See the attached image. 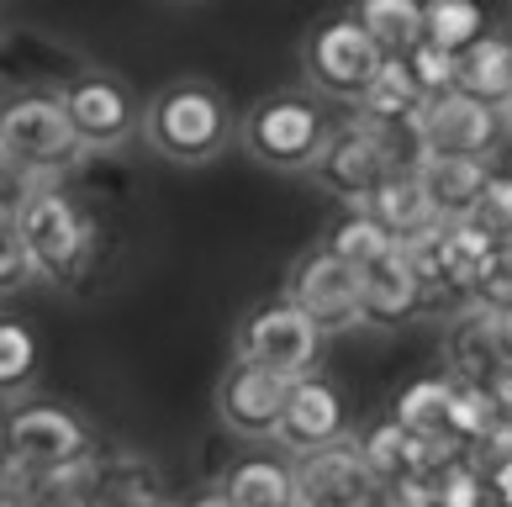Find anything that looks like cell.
<instances>
[{
  "label": "cell",
  "mask_w": 512,
  "mask_h": 507,
  "mask_svg": "<svg viewBox=\"0 0 512 507\" xmlns=\"http://www.w3.org/2000/svg\"><path fill=\"white\" fill-rule=\"evenodd\" d=\"M138 138L169 164L201 169L238 138V117H233V106H227V96L217 85L169 80L148 96L143 117H138Z\"/></svg>",
  "instance_id": "cell-1"
},
{
  "label": "cell",
  "mask_w": 512,
  "mask_h": 507,
  "mask_svg": "<svg viewBox=\"0 0 512 507\" xmlns=\"http://www.w3.org/2000/svg\"><path fill=\"white\" fill-rule=\"evenodd\" d=\"M90 449H96V439H90L80 412L59 402H22L0 423V481L48 486L74 471Z\"/></svg>",
  "instance_id": "cell-2"
},
{
  "label": "cell",
  "mask_w": 512,
  "mask_h": 507,
  "mask_svg": "<svg viewBox=\"0 0 512 507\" xmlns=\"http://www.w3.org/2000/svg\"><path fill=\"white\" fill-rule=\"evenodd\" d=\"M328 111L307 90H275V96L254 101L238 117V143L243 154L264 169L280 175H307V164L317 159L322 138H328Z\"/></svg>",
  "instance_id": "cell-3"
},
{
  "label": "cell",
  "mask_w": 512,
  "mask_h": 507,
  "mask_svg": "<svg viewBox=\"0 0 512 507\" xmlns=\"http://www.w3.org/2000/svg\"><path fill=\"white\" fill-rule=\"evenodd\" d=\"M11 222H16V233H22V243H27L32 265H37V280H59V286H69V280L90 265L96 228L85 222L80 201H74L64 185L48 180Z\"/></svg>",
  "instance_id": "cell-4"
},
{
  "label": "cell",
  "mask_w": 512,
  "mask_h": 507,
  "mask_svg": "<svg viewBox=\"0 0 512 507\" xmlns=\"http://www.w3.org/2000/svg\"><path fill=\"white\" fill-rule=\"evenodd\" d=\"M0 148L22 154L27 164L48 169V175L74 169L85 159V143L74 133L59 90H22V96L0 101Z\"/></svg>",
  "instance_id": "cell-5"
},
{
  "label": "cell",
  "mask_w": 512,
  "mask_h": 507,
  "mask_svg": "<svg viewBox=\"0 0 512 507\" xmlns=\"http://www.w3.org/2000/svg\"><path fill=\"white\" fill-rule=\"evenodd\" d=\"M386 53L370 43V32L349 16H333V22H322L307 48H301V74H307V85L317 90V96L328 101H349L359 106V96L370 90L375 69H381Z\"/></svg>",
  "instance_id": "cell-6"
},
{
  "label": "cell",
  "mask_w": 512,
  "mask_h": 507,
  "mask_svg": "<svg viewBox=\"0 0 512 507\" xmlns=\"http://www.w3.org/2000/svg\"><path fill=\"white\" fill-rule=\"evenodd\" d=\"M322 349H328V333H322L296 302L254 307L238 323V360L264 365V370L286 375V381L312 375L322 365Z\"/></svg>",
  "instance_id": "cell-7"
},
{
  "label": "cell",
  "mask_w": 512,
  "mask_h": 507,
  "mask_svg": "<svg viewBox=\"0 0 512 507\" xmlns=\"http://www.w3.org/2000/svg\"><path fill=\"white\" fill-rule=\"evenodd\" d=\"M391 154H386V143L381 133L354 111V122L344 127H328V138H322L317 148V159L307 164V175L317 180V191H328L333 201H344V206H359L375 185H381L391 175Z\"/></svg>",
  "instance_id": "cell-8"
},
{
  "label": "cell",
  "mask_w": 512,
  "mask_h": 507,
  "mask_svg": "<svg viewBox=\"0 0 512 507\" xmlns=\"http://www.w3.org/2000/svg\"><path fill=\"white\" fill-rule=\"evenodd\" d=\"M296 507H386V481L370 471L365 449L338 439L296 455Z\"/></svg>",
  "instance_id": "cell-9"
},
{
  "label": "cell",
  "mask_w": 512,
  "mask_h": 507,
  "mask_svg": "<svg viewBox=\"0 0 512 507\" xmlns=\"http://www.w3.org/2000/svg\"><path fill=\"white\" fill-rule=\"evenodd\" d=\"M507 127H502V106H486L465 90H444L428 96L423 117H417V143L423 154H470V159H491L502 148Z\"/></svg>",
  "instance_id": "cell-10"
},
{
  "label": "cell",
  "mask_w": 512,
  "mask_h": 507,
  "mask_svg": "<svg viewBox=\"0 0 512 507\" xmlns=\"http://www.w3.org/2000/svg\"><path fill=\"white\" fill-rule=\"evenodd\" d=\"M286 302H296L328 338H333V333L365 328L359 280H354V270L344 265V259L328 249V243H322V249H312V254L291 270V280H286Z\"/></svg>",
  "instance_id": "cell-11"
},
{
  "label": "cell",
  "mask_w": 512,
  "mask_h": 507,
  "mask_svg": "<svg viewBox=\"0 0 512 507\" xmlns=\"http://www.w3.org/2000/svg\"><path fill=\"white\" fill-rule=\"evenodd\" d=\"M59 101H64L80 143H85V154H111V148H122L138 133V117H143V111L132 106L127 85L111 80V74H74V80H64Z\"/></svg>",
  "instance_id": "cell-12"
},
{
  "label": "cell",
  "mask_w": 512,
  "mask_h": 507,
  "mask_svg": "<svg viewBox=\"0 0 512 507\" xmlns=\"http://www.w3.org/2000/svg\"><path fill=\"white\" fill-rule=\"evenodd\" d=\"M286 375L249 365V360H233L227 375L217 381V418L227 434L238 439H275V423H280V402H286Z\"/></svg>",
  "instance_id": "cell-13"
},
{
  "label": "cell",
  "mask_w": 512,
  "mask_h": 507,
  "mask_svg": "<svg viewBox=\"0 0 512 507\" xmlns=\"http://www.w3.org/2000/svg\"><path fill=\"white\" fill-rule=\"evenodd\" d=\"M275 439H280V449H291V455H312V449H322V444L349 439L344 397H338L328 381H317V370L296 375V381L286 386V402H280Z\"/></svg>",
  "instance_id": "cell-14"
},
{
  "label": "cell",
  "mask_w": 512,
  "mask_h": 507,
  "mask_svg": "<svg viewBox=\"0 0 512 507\" xmlns=\"http://www.w3.org/2000/svg\"><path fill=\"white\" fill-rule=\"evenodd\" d=\"M354 280H359L365 328H402V323H412V317L428 307L423 280H417V270L407 265L402 243H391V249H381L370 259V265H359Z\"/></svg>",
  "instance_id": "cell-15"
},
{
  "label": "cell",
  "mask_w": 512,
  "mask_h": 507,
  "mask_svg": "<svg viewBox=\"0 0 512 507\" xmlns=\"http://www.w3.org/2000/svg\"><path fill=\"white\" fill-rule=\"evenodd\" d=\"M74 486L85 492L90 507H154L164 502V481L154 471V460L143 455H111L101 460L96 449L74 465Z\"/></svg>",
  "instance_id": "cell-16"
},
{
  "label": "cell",
  "mask_w": 512,
  "mask_h": 507,
  "mask_svg": "<svg viewBox=\"0 0 512 507\" xmlns=\"http://www.w3.org/2000/svg\"><path fill=\"white\" fill-rule=\"evenodd\" d=\"M417 180L428 191L433 217H476L481 196L491 185V159H470V154H423L417 159Z\"/></svg>",
  "instance_id": "cell-17"
},
{
  "label": "cell",
  "mask_w": 512,
  "mask_h": 507,
  "mask_svg": "<svg viewBox=\"0 0 512 507\" xmlns=\"http://www.w3.org/2000/svg\"><path fill=\"white\" fill-rule=\"evenodd\" d=\"M444 360H449L454 381L486 386L491 375L502 370V360H507V349H502V317L470 302V312L454 317V328L444 338Z\"/></svg>",
  "instance_id": "cell-18"
},
{
  "label": "cell",
  "mask_w": 512,
  "mask_h": 507,
  "mask_svg": "<svg viewBox=\"0 0 512 507\" xmlns=\"http://www.w3.org/2000/svg\"><path fill=\"white\" fill-rule=\"evenodd\" d=\"M359 212L381 222V228H386L396 243L412 238V233H423L428 222H439V217H433V206H428L423 180H417V164H396L391 175L375 185L365 201H359Z\"/></svg>",
  "instance_id": "cell-19"
},
{
  "label": "cell",
  "mask_w": 512,
  "mask_h": 507,
  "mask_svg": "<svg viewBox=\"0 0 512 507\" xmlns=\"http://www.w3.org/2000/svg\"><path fill=\"white\" fill-rule=\"evenodd\" d=\"M428 106V90L412 80L407 59H381V69H375L370 90L359 96V117H370L375 127H417V117H423Z\"/></svg>",
  "instance_id": "cell-20"
},
{
  "label": "cell",
  "mask_w": 512,
  "mask_h": 507,
  "mask_svg": "<svg viewBox=\"0 0 512 507\" xmlns=\"http://www.w3.org/2000/svg\"><path fill=\"white\" fill-rule=\"evenodd\" d=\"M454 90L476 96L486 106H507L512 101V48L502 32H481L460 59H454Z\"/></svg>",
  "instance_id": "cell-21"
},
{
  "label": "cell",
  "mask_w": 512,
  "mask_h": 507,
  "mask_svg": "<svg viewBox=\"0 0 512 507\" xmlns=\"http://www.w3.org/2000/svg\"><path fill=\"white\" fill-rule=\"evenodd\" d=\"M222 492L233 497V507H296V465L249 455L222 476Z\"/></svg>",
  "instance_id": "cell-22"
},
{
  "label": "cell",
  "mask_w": 512,
  "mask_h": 507,
  "mask_svg": "<svg viewBox=\"0 0 512 507\" xmlns=\"http://www.w3.org/2000/svg\"><path fill=\"white\" fill-rule=\"evenodd\" d=\"M354 22L386 59H407L423 43V0H354Z\"/></svg>",
  "instance_id": "cell-23"
},
{
  "label": "cell",
  "mask_w": 512,
  "mask_h": 507,
  "mask_svg": "<svg viewBox=\"0 0 512 507\" xmlns=\"http://www.w3.org/2000/svg\"><path fill=\"white\" fill-rule=\"evenodd\" d=\"M481 32H491L481 0H423V43L465 53Z\"/></svg>",
  "instance_id": "cell-24"
},
{
  "label": "cell",
  "mask_w": 512,
  "mask_h": 507,
  "mask_svg": "<svg viewBox=\"0 0 512 507\" xmlns=\"http://www.w3.org/2000/svg\"><path fill=\"white\" fill-rule=\"evenodd\" d=\"M449 402H454V375H428V381H412L402 397H396L391 418L417 428V434L449 439Z\"/></svg>",
  "instance_id": "cell-25"
},
{
  "label": "cell",
  "mask_w": 512,
  "mask_h": 507,
  "mask_svg": "<svg viewBox=\"0 0 512 507\" xmlns=\"http://www.w3.org/2000/svg\"><path fill=\"white\" fill-rule=\"evenodd\" d=\"M37 365H43V354H37V333L27 323H16V317H0V402L32 391Z\"/></svg>",
  "instance_id": "cell-26"
},
{
  "label": "cell",
  "mask_w": 512,
  "mask_h": 507,
  "mask_svg": "<svg viewBox=\"0 0 512 507\" xmlns=\"http://www.w3.org/2000/svg\"><path fill=\"white\" fill-rule=\"evenodd\" d=\"M497 418H502V407H497V397H491L486 386L454 381V402H449V439H454V444L470 449Z\"/></svg>",
  "instance_id": "cell-27"
},
{
  "label": "cell",
  "mask_w": 512,
  "mask_h": 507,
  "mask_svg": "<svg viewBox=\"0 0 512 507\" xmlns=\"http://www.w3.org/2000/svg\"><path fill=\"white\" fill-rule=\"evenodd\" d=\"M391 243H396V238H391V233H386L375 217L359 212V206H354L349 217H338V222H333V233H328V249H333L338 259H344L349 270L370 265V259L381 254V249H391Z\"/></svg>",
  "instance_id": "cell-28"
},
{
  "label": "cell",
  "mask_w": 512,
  "mask_h": 507,
  "mask_svg": "<svg viewBox=\"0 0 512 507\" xmlns=\"http://www.w3.org/2000/svg\"><path fill=\"white\" fill-rule=\"evenodd\" d=\"M491 502V486L486 476L470 465V455H454L439 476H433V502L428 507H486Z\"/></svg>",
  "instance_id": "cell-29"
},
{
  "label": "cell",
  "mask_w": 512,
  "mask_h": 507,
  "mask_svg": "<svg viewBox=\"0 0 512 507\" xmlns=\"http://www.w3.org/2000/svg\"><path fill=\"white\" fill-rule=\"evenodd\" d=\"M48 180H53L48 169H37V164H27L22 154L0 148V217H16L37 191H43Z\"/></svg>",
  "instance_id": "cell-30"
},
{
  "label": "cell",
  "mask_w": 512,
  "mask_h": 507,
  "mask_svg": "<svg viewBox=\"0 0 512 507\" xmlns=\"http://www.w3.org/2000/svg\"><path fill=\"white\" fill-rule=\"evenodd\" d=\"M470 302L486 307V312H497V317L512 307V233H502V243H497V254H491L486 275L476 280V291H470Z\"/></svg>",
  "instance_id": "cell-31"
},
{
  "label": "cell",
  "mask_w": 512,
  "mask_h": 507,
  "mask_svg": "<svg viewBox=\"0 0 512 507\" xmlns=\"http://www.w3.org/2000/svg\"><path fill=\"white\" fill-rule=\"evenodd\" d=\"M454 59L460 53H449L439 43H417L407 53V69H412V80L428 90V96H444V90H454Z\"/></svg>",
  "instance_id": "cell-32"
},
{
  "label": "cell",
  "mask_w": 512,
  "mask_h": 507,
  "mask_svg": "<svg viewBox=\"0 0 512 507\" xmlns=\"http://www.w3.org/2000/svg\"><path fill=\"white\" fill-rule=\"evenodd\" d=\"M27 280H37V265H32L22 233H16V222L0 217V291H16Z\"/></svg>",
  "instance_id": "cell-33"
},
{
  "label": "cell",
  "mask_w": 512,
  "mask_h": 507,
  "mask_svg": "<svg viewBox=\"0 0 512 507\" xmlns=\"http://www.w3.org/2000/svg\"><path fill=\"white\" fill-rule=\"evenodd\" d=\"M465 455H470V465H476L481 476H491L497 465H512V412H502V418L491 423L486 434L465 449Z\"/></svg>",
  "instance_id": "cell-34"
},
{
  "label": "cell",
  "mask_w": 512,
  "mask_h": 507,
  "mask_svg": "<svg viewBox=\"0 0 512 507\" xmlns=\"http://www.w3.org/2000/svg\"><path fill=\"white\" fill-rule=\"evenodd\" d=\"M476 217H486L497 233H512V169H491V185H486Z\"/></svg>",
  "instance_id": "cell-35"
},
{
  "label": "cell",
  "mask_w": 512,
  "mask_h": 507,
  "mask_svg": "<svg viewBox=\"0 0 512 507\" xmlns=\"http://www.w3.org/2000/svg\"><path fill=\"white\" fill-rule=\"evenodd\" d=\"M486 486H491V502L497 507H512V465H497V471L486 476Z\"/></svg>",
  "instance_id": "cell-36"
},
{
  "label": "cell",
  "mask_w": 512,
  "mask_h": 507,
  "mask_svg": "<svg viewBox=\"0 0 512 507\" xmlns=\"http://www.w3.org/2000/svg\"><path fill=\"white\" fill-rule=\"evenodd\" d=\"M32 502H37L32 486H22V481H0V507H32Z\"/></svg>",
  "instance_id": "cell-37"
},
{
  "label": "cell",
  "mask_w": 512,
  "mask_h": 507,
  "mask_svg": "<svg viewBox=\"0 0 512 507\" xmlns=\"http://www.w3.org/2000/svg\"><path fill=\"white\" fill-rule=\"evenodd\" d=\"M180 507H233V497H227L222 486H212V492H196L191 502H180Z\"/></svg>",
  "instance_id": "cell-38"
},
{
  "label": "cell",
  "mask_w": 512,
  "mask_h": 507,
  "mask_svg": "<svg viewBox=\"0 0 512 507\" xmlns=\"http://www.w3.org/2000/svg\"><path fill=\"white\" fill-rule=\"evenodd\" d=\"M502 349H507V360H512V307L502 312Z\"/></svg>",
  "instance_id": "cell-39"
},
{
  "label": "cell",
  "mask_w": 512,
  "mask_h": 507,
  "mask_svg": "<svg viewBox=\"0 0 512 507\" xmlns=\"http://www.w3.org/2000/svg\"><path fill=\"white\" fill-rule=\"evenodd\" d=\"M502 127H507V138H512V101L502 106Z\"/></svg>",
  "instance_id": "cell-40"
},
{
  "label": "cell",
  "mask_w": 512,
  "mask_h": 507,
  "mask_svg": "<svg viewBox=\"0 0 512 507\" xmlns=\"http://www.w3.org/2000/svg\"><path fill=\"white\" fill-rule=\"evenodd\" d=\"M386 507H412V502H396V497H391V492H386Z\"/></svg>",
  "instance_id": "cell-41"
},
{
  "label": "cell",
  "mask_w": 512,
  "mask_h": 507,
  "mask_svg": "<svg viewBox=\"0 0 512 507\" xmlns=\"http://www.w3.org/2000/svg\"><path fill=\"white\" fill-rule=\"evenodd\" d=\"M154 507H175V502H154Z\"/></svg>",
  "instance_id": "cell-42"
},
{
  "label": "cell",
  "mask_w": 512,
  "mask_h": 507,
  "mask_svg": "<svg viewBox=\"0 0 512 507\" xmlns=\"http://www.w3.org/2000/svg\"><path fill=\"white\" fill-rule=\"evenodd\" d=\"M507 48H512V32H507Z\"/></svg>",
  "instance_id": "cell-43"
}]
</instances>
